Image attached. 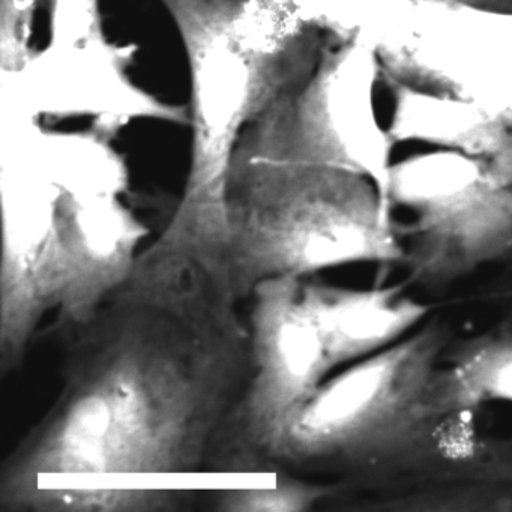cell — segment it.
<instances>
[{"label": "cell", "mask_w": 512, "mask_h": 512, "mask_svg": "<svg viewBox=\"0 0 512 512\" xmlns=\"http://www.w3.org/2000/svg\"><path fill=\"white\" fill-rule=\"evenodd\" d=\"M232 281L146 247L67 344L61 392L0 473V503L50 482L206 473L251 371Z\"/></svg>", "instance_id": "cell-1"}, {"label": "cell", "mask_w": 512, "mask_h": 512, "mask_svg": "<svg viewBox=\"0 0 512 512\" xmlns=\"http://www.w3.org/2000/svg\"><path fill=\"white\" fill-rule=\"evenodd\" d=\"M190 73L191 152L172 217L229 223L227 190L242 137L281 92L316 67L286 0H160Z\"/></svg>", "instance_id": "cell-2"}, {"label": "cell", "mask_w": 512, "mask_h": 512, "mask_svg": "<svg viewBox=\"0 0 512 512\" xmlns=\"http://www.w3.org/2000/svg\"><path fill=\"white\" fill-rule=\"evenodd\" d=\"M227 209L239 302L272 278L406 257L392 206L373 178L355 170L233 161Z\"/></svg>", "instance_id": "cell-3"}, {"label": "cell", "mask_w": 512, "mask_h": 512, "mask_svg": "<svg viewBox=\"0 0 512 512\" xmlns=\"http://www.w3.org/2000/svg\"><path fill=\"white\" fill-rule=\"evenodd\" d=\"M440 335L422 329L349 364L301 407L272 455V472L412 445L439 418Z\"/></svg>", "instance_id": "cell-4"}, {"label": "cell", "mask_w": 512, "mask_h": 512, "mask_svg": "<svg viewBox=\"0 0 512 512\" xmlns=\"http://www.w3.org/2000/svg\"><path fill=\"white\" fill-rule=\"evenodd\" d=\"M301 289L302 280L293 277L254 289L250 377L218 434L206 473H271L284 431L331 373Z\"/></svg>", "instance_id": "cell-5"}, {"label": "cell", "mask_w": 512, "mask_h": 512, "mask_svg": "<svg viewBox=\"0 0 512 512\" xmlns=\"http://www.w3.org/2000/svg\"><path fill=\"white\" fill-rule=\"evenodd\" d=\"M386 197L413 215L418 274L452 277L512 250V185L457 155L391 167Z\"/></svg>", "instance_id": "cell-6"}, {"label": "cell", "mask_w": 512, "mask_h": 512, "mask_svg": "<svg viewBox=\"0 0 512 512\" xmlns=\"http://www.w3.org/2000/svg\"><path fill=\"white\" fill-rule=\"evenodd\" d=\"M137 52L107 35L73 46L47 43L17 70H0V115L89 118L109 139L134 121L190 124L187 107L160 100L128 76Z\"/></svg>", "instance_id": "cell-7"}, {"label": "cell", "mask_w": 512, "mask_h": 512, "mask_svg": "<svg viewBox=\"0 0 512 512\" xmlns=\"http://www.w3.org/2000/svg\"><path fill=\"white\" fill-rule=\"evenodd\" d=\"M149 230L115 193L64 191L56 200L43 293L64 337L88 322L133 274Z\"/></svg>", "instance_id": "cell-8"}, {"label": "cell", "mask_w": 512, "mask_h": 512, "mask_svg": "<svg viewBox=\"0 0 512 512\" xmlns=\"http://www.w3.org/2000/svg\"><path fill=\"white\" fill-rule=\"evenodd\" d=\"M61 188L22 161L0 158V373L17 370L49 308L41 275Z\"/></svg>", "instance_id": "cell-9"}, {"label": "cell", "mask_w": 512, "mask_h": 512, "mask_svg": "<svg viewBox=\"0 0 512 512\" xmlns=\"http://www.w3.org/2000/svg\"><path fill=\"white\" fill-rule=\"evenodd\" d=\"M301 298L319 332L331 371L397 343L430 310L401 286L349 289L302 283Z\"/></svg>", "instance_id": "cell-10"}, {"label": "cell", "mask_w": 512, "mask_h": 512, "mask_svg": "<svg viewBox=\"0 0 512 512\" xmlns=\"http://www.w3.org/2000/svg\"><path fill=\"white\" fill-rule=\"evenodd\" d=\"M196 491L130 481H76L41 484L0 503L8 511L170 512L190 505Z\"/></svg>", "instance_id": "cell-11"}, {"label": "cell", "mask_w": 512, "mask_h": 512, "mask_svg": "<svg viewBox=\"0 0 512 512\" xmlns=\"http://www.w3.org/2000/svg\"><path fill=\"white\" fill-rule=\"evenodd\" d=\"M437 400L442 415L512 404V334L484 338L464 349L440 371Z\"/></svg>", "instance_id": "cell-12"}, {"label": "cell", "mask_w": 512, "mask_h": 512, "mask_svg": "<svg viewBox=\"0 0 512 512\" xmlns=\"http://www.w3.org/2000/svg\"><path fill=\"white\" fill-rule=\"evenodd\" d=\"M334 493V487L290 476L277 469L268 484L212 491V508L221 512H305Z\"/></svg>", "instance_id": "cell-13"}, {"label": "cell", "mask_w": 512, "mask_h": 512, "mask_svg": "<svg viewBox=\"0 0 512 512\" xmlns=\"http://www.w3.org/2000/svg\"><path fill=\"white\" fill-rule=\"evenodd\" d=\"M106 37L101 0H49V44L73 46Z\"/></svg>", "instance_id": "cell-14"}, {"label": "cell", "mask_w": 512, "mask_h": 512, "mask_svg": "<svg viewBox=\"0 0 512 512\" xmlns=\"http://www.w3.org/2000/svg\"><path fill=\"white\" fill-rule=\"evenodd\" d=\"M43 0H0V70H17L32 55L35 14Z\"/></svg>", "instance_id": "cell-15"}]
</instances>
